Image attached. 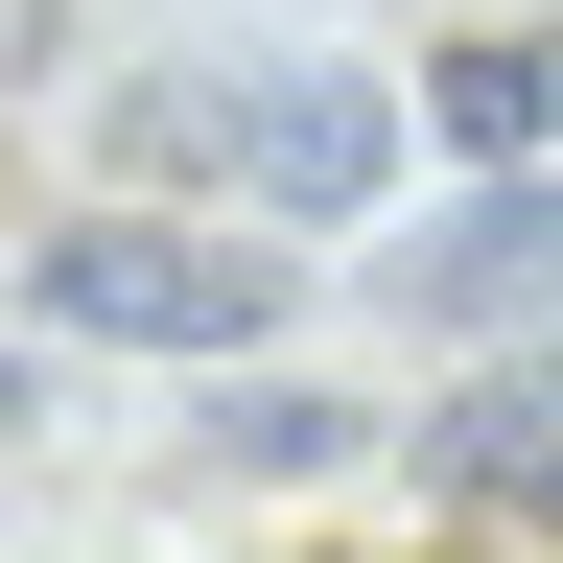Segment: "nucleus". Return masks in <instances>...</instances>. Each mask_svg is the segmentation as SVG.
Wrapping results in <instances>:
<instances>
[{"label":"nucleus","instance_id":"7","mask_svg":"<svg viewBox=\"0 0 563 563\" xmlns=\"http://www.w3.org/2000/svg\"><path fill=\"white\" fill-rule=\"evenodd\" d=\"M0 446H24V352H0Z\"/></svg>","mask_w":563,"mask_h":563},{"label":"nucleus","instance_id":"4","mask_svg":"<svg viewBox=\"0 0 563 563\" xmlns=\"http://www.w3.org/2000/svg\"><path fill=\"white\" fill-rule=\"evenodd\" d=\"M422 306H446V329H540V306H563V165L470 188L446 235H422Z\"/></svg>","mask_w":563,"mask_h":563},{"label":"nucleus","instance_id":"3","mask_svg":"<svg viewBox=\"0 0 563 563\" xmlns=\"http://www.w3.org/2000/svg\"><path fill=\"white\" fill-rule=\"evenodd\" d=\"M422 493H446L470 540H563V352H517V376H470L422 422Z\"/></svg>","mask_w":563,"mask_h":563},{"label":"nucleus","instance_id":"5","mask_svg":"<svg viewBox=\"0 0 563 563\" xmlns=\"http://www.w3.org/2000/svg\"><path fill=\"white\" fill-rule=\"evenodd\" d=\"M422 118H446V165H563V47L540 24H470L422 70Z\"/></svg>","mask_w":563,"mask_h":563},{"label":"nucleus","instance_id":"1","mask_svg":"<svg viewBox=\"0 0 563 563\" xmlns=\"http://www.w3.org/2000/svg\"><path fill=\"white\" fill-rule=\"evenodd\" d=\"M118 141L165 188H235V211H376L399 188V95L376 70H141Z\"/></svg>","mask_w":563,"mask_h":563},{"label":"nucleus","instance_id":"2","mask_svg":"<svg viewBox=\"0 0 563 563\" xmlns=\"http://www.w3.org/2000/svg\"><path fill=\"white\" fill-rule=\"evenodd\" d=\"M24 306L95 329V352H258V329H282V258L211 235V211H47Z\"/></svg>","mask_w":563,"mask_h":563},{"label":"nucleus","instance_id":"6","mask_svg":"<svg viewBox=\"0 0 563 563\" xmlns=\"http://www.w3.org/2000/svg\"><path fill=\"white\" fill-rule=\"evenodd\" d=\"M352 446H376V422L306 399V376H235V399H211V493H306V470H352Z\"/></svg>","mask_w":563,"mask_h":563}]
</instances>
